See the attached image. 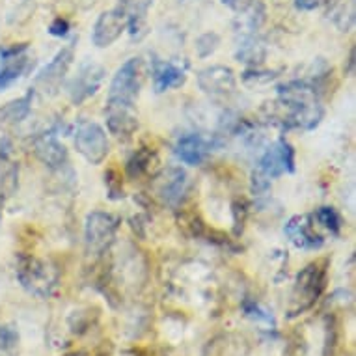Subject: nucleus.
<instances>
[{"mask_svg":"<svg viewBox=\"0 0 356 356\" xmlns=\"http://www.w3.org/2000/svg\"><path fill=\"white\" fill-rule=\"evenodd\" d=\"M35 157L51 170H60L67 164V149L54 133H43L34 142Z\"/></svg>","mask_w":356,"mask_h":356,"instance_id":"obj_17","label":"nucleus"},{"mask_svg":"<svg viewBox=\"0 0 356 356\" xmlns=\"http://www.w3.org/2000/svg\"><path fill=\"white\" fill-rule=\"evenodd\" d=\"M105 116L106 127L118 140H129L138 129V116H136L135 106L106 103Z\"/></svg>","mask_w":356,"mask_h":356,"instance_id":"obj_13","label":"nucleus"},{"mask_svg":"<svg viewBox=\"0 0 356 356\" xmlns=\"http://www.w3.org/2000/svg\"><path fill=\"white\" fill-rule=\"evenodd\" d=\"M71 64H73V47L60 49L53 56V60L38 73L34 81V90H40L49 97L58 94Z\"/></svg>","mask_w":356,"mask_h":356,"instance_id":"obj_9","label":"nucleus"},{"mask_svg":"<svg viewBox=\"0 0 356 356\" xmlns=\"http://www.w3.org/2000/svg\"><path fill=\"white\" fill-rule=\"evenodd\" d=\"M49 32L53 35H56V38L67 35V32H70V23H67L65 19H54L53 23H51V26H49Z\"/></svg>","mask_w":356,"mask_h":356,"instance_id":"obj_27","label":"nucleus"},{"mask_svg":"<svg viewBox=\"0 0 356 356\" xmlns=\"http://www.w3.org/2000/svg\"><path fill=\"white\" fill-rule=\"evenodd\" d=\"M265 53H267V49H265L261 38H257L256 34H245L237 45L235 58L245 64L257 65L265 60Z\"/></svg>","mask_w":356,"mask_h":356,"instance_id":"obj_21","label":"nucleus"},{"mask_svg":"<svg viewBox=\"0 0 356 356\" xmlns=\"http://www.w3.org/2000/svg\"><path fill=\"white\" fill-rule=\"evenodd\" d=\"M245 2H246V0H222V4H226V6L234 8V10H239V8H246Z\"/></svg>","mask_w":356,"mask_h":356,"instance_id":"obj_29","label":"nucleus"},{"mask_svg":"<svg viewBox=\"0 0 356 356\" xmlns=\"http://www.w3.org/2000/svg\"><path fill=\"white\" fill-rule=\"evenodd\" d=\"M211 147H213V142L209 138L196 135V133H188V135L177 138L174 152L181 163L188 164V166H200L209 155Z\"/></svg>","mask_w":356,"mask_h":356,"instance_id":"obj_16","label":"nucleus"},{"mask_svg":"<svg viewBox=\"0 0 356 356\" xmlns=\"http://www.w3.org/2000/svg\"><path fill=\"white\" fill-rule=\"evenodd\" d=\"M2 198L4 196H2V188H0V215H2Z\"/></svg>","mask_w":356,"mask_h":356,"instance_id":"obj_31","label":"nucleus"},{"mask_svg":"<svg viewBox=\"0 0 356 356\" xmlns=\"http://www.w3.org/2000/svg\"><path fill=\"white\" fill-rule=\"evenodd\" d=\"M105 183L108 185V193H111L112 200L123 198V188H116V185H122V181L118 179V175H116V172H114V170L106 172Z\"/></svg>","mask_w":356,"mask_h":356,"instance_id":"obj_26","label":"nucleus"},{"mask_svg":"<svg viewBox=\"0 0 356 356\" xmlns=\"http://www.w3.org/2000/svg\"><path fill=\"white\" fill-rule=\"evenodd\" d=\"M218 45H220V35L216 32H205L196 40V53L200 58H207L215 53Z\"/></svg>","mask_w":356,"mask_h":356,"instance_id":"obj_25","label":"nucleus"},{"mask_svg":"<svg viewBox=\"0 0 356 356\" xmlns=\"http://www.w3.org/2000/svg\"><path fill=\"white\" fill-rule=\"evenodd\" d=\"M32 58L29 56V45L19 43L10 47H0V92L13 86L32 70Z\"/></svg>","mask_w":356,"mask_h":356,"instance_id":"obj_8","label":"nucleus"},{"mask_svg":"<svg viewBox=\"0 0 356 356\" xmlns=\"http://www.w3.org/2000/svg\"><path fill=\"white\" fill-rule=\"evenodd\" d=\"M183 2H188V0H183Z\"/></svg>","mask_w":356,"mask_h":356,"instance_id":"obj_32","label":"nucleus"},{"mask_svg":"<svg viewBox=\"0 0 356 356\" xmlns=\"http://www.w3.org/2000/svg\"><path fill=\"white\" fill-rule=\"evenodd\" d=\"M19 355V332L13 327L0 325V356Z\"/></svg>","mask_w":356,"mask_h":356,"instance_id":"obj_24","label":"nucleus"},{"mask_svg":"<svg viewBox=\"0 0 356 356\" xmlns=\"http://www.w3.org/2000/svg\"><path fill=\"white\" fill-rule=\"evenodd\" d=\"M321 4V0H295V8L300 12H312Z\"/></svg>","mask_w":356,"mask_h":356,"instance_id":"obj_28","label":"nucleus"},{"mask_svg":"<svg viewBox=\"0 0 356 356\" xmlns=\"http://www.w3.org/2000/svg\"><path fill=\"white\" fill-rule=\"evenodd\" d=\"M153 153L147 149V147H140L138 152L133 153V157L127 161V175L131 179H138L142 175L146 174L147 170H149V164H152Z\"/></svg>","mask_w":356,"mask_h":356,"instance_id":"obj_22","label":"nucleus"},{"mask_svg":"<svg viewBox=\"0 0 356 356\" xmlns=\"http://www.w3.org/2000/svg\"><path fill=\"white\" fill-rule=\"evenodd\" d=\"M120 218L105 211H92L84 222V245L88 254H105L116 239Z\"/></svg>","mask_w":356,"mask_h":356,"instance_id":"obj_5","label":"nucleus"},{"mask_svg":"<svg viewBox=\"0 0 356 356\" xmlns=\"http://www.w3.org/2000/svg\"><path fill=\"white\" fill-rule=\"evenodd\" d=\"M280 123L286 129L312 131L323 120V106L317 88L306 81H291L278 86Z\"/></svg>","mask_w":356,"mask_h":356,"instance_id":"obj_1","label":"nucleus"},{"mask_svg":"<svg viewBox=\"0 0 356 356\" xmlns=\"http://www.w3.org/2000/svg\"><path fill=\"white\" fill-rule=\"evenodd\" d=\"M106 71L103 65L95 64V62H84L81 64L76 75L71 79L70 86H67V94L73 105H82L92 95L99 92L101 84L105 81Z\"/></svg>","mask_w":356,"mask_h":356,"instance_id":"obj_10","label":"nucleus"},{"mask_svg":"<svg viewBox=\"0 0 356 356\" xmlns=\"http://www.w3.org/2000/svg\"><path fill=\"white\" fill-rule=\"evenodd\" d=\"M327 287V261H314L306 265L295 278L289 304V317L308 312L321 298Z\"/></svg>","mask_w":356,"mask_h":356,"instance_id":"obj_2","label":"nucleus"},{"mask_svg":"<svg viewBox=\"0 0 356 356\" xmlns=\"http://www.w3.org/2000/svg\"><path fill=\"white\" fill-rule=\"evenodd\" d=\"M198 86L200 90L213 97H222L235 92V75L234 71L226 65H211L198 73Z\"/></svg>","mask_w":356,"mask_h":356,"instance_id":"obj_12","label":"nucleus"},{"mask_svg":"<svg viewBox=\"0 0 356 356\" xmlns=\"http://www.w3.org/2000/svg\"><path fill=\"white\" fill-rule=\"evenodd\" d=\"M17 280L34 297L49 298L58 289L60 276L53 265L29 254L17 256Z\"/></svg>","mask_w":356,"mask_h":356,"instance_id":"obj_3","label":"nucleus"},{"mask_svg":"<svg viewBox=\"0 0 356 356\" xmlns=\"http://www.w3.org/2000/svg\"><path fill=\"white\" fill-rule=\"evenodd\" d=\"M188 191V175L179 166H170L159 177L157 193L168 207H179Z\"/></svg>","mask_w":356,"mask_h":356,"instance_id":"obj_11","label":"nucleus"},{"mask_svg":"<svg viewBox=\"0 0 356 356\" xmlns=\"http://www.w3.org/2000/svg\"><path fill=\"white\" fill-rule=\"evenodd\" d=\"M32 99H34V90L24 94L19 99H13L0 106V127H13L17 123L24 122L32 112Z\"/></svg>","mask_w":356,"mask_h":356,"instance_id":"obj_20","label":"nucleus"},{"mask_svg":"<svg viewBox=\"0 0 356 356\" xmlns=\"http://www.w3.org/2000/svg\"><path fill=\"white\" fill-rule=\"evenodd\" d=\"M347 75H355V49H350L349 67H347Z\"/></svg>","mask_w":356,"mask_h":356,"instance_id":"obj_30","label":"nucleus"},{"mask_svg":"<svg viewBox=\"0 0 356 356\" xmlns=\"http://www.w3.org/2000/svg\"><path fill=\"white\" fill-rule=\"evenodd\" d=\"M125 26H127L125 17H123L118 8L116 10H111V12L101 13L99 19L94 24V32H92L94 45L99 49L111 47L112 43L122 35Z\"/></svg>","mask_w":356,"mask_h":356,"instance_id":"obj_15","label":"nucleus"},{"mask_svg":"<svg viewBox=\"0 0 356 356\" xmlns=\"http://www.w3.org/2000/svg\"><path fill=\"white\" fill-rule=\"evenodd\" d=\"M142 81H144V65L140 58H131L116 71L108 88L106 103L135 106V101L140 94Z\"/></svg>","mask_w":356,"mask_h":356,"instance_id":"obj_4","label":"nucleus"},{"mask_svg":"<svg viewBox=\"0 0 356 356\" xmlns=\"http://www.w3.org/2000/svg\"><path fill=\"white\" fill-rule=\"evenodd\" d=\"M152 76H153V88L157 94H164L172 88H179L187 81V73L181 70L179 65L174 62H166V60H153L152 65Z\"/></svg>","mask_w":356,"mask_h":356,"instance_id":"obj_18","label":"nucleus"},{"mask_svg":"<svg viewBox=\"0 0 356 356\" xmlns=\"http://www.w3.org/2000/svg\"><path fill=\"white\" fill-rule=\"evenodd\" d=\"M316 218L323 228L327 229V232H330V235L338 237L339 232H341V226H343L338 211L334 209V207H319L316 213Z\"/></svg>","mask_w":356,"mask_h":356,"instance_id":"obj_23","label":"nucleus"},{"mask_svg":"<svg viewBox=\"0 0 356 356\" xmlns=\"http://www.w3.org/2000/svg\"><path fill=\"white\" fill-rule=\"evenodd\" d=\"M256 172L269 181L278 179L284 174L295 172V149L286 136H280L267 152L263 153L257 163Z\"/></svg>","mask_w":356,"mask_h":356,"instance_id":"obj_7","label":"nucleus"},{"mask_svg":"<svg viewBox=\"0 0 356 356\" xmlns=\"http://www.w3.org/2000/svg\"><path fill=\"white\" fill-rule=\"evenodd\" d=\"M152 6L153 0H120L118 4V10L125 17L129 32L136 40L146 34V15Z\"/></svg>","mask_w":356,"mask_h":356,"instance_id":"obj_19","label":"nucleus"},{"mask_svg":"<svg viewBox=\"0 0 356 356\" xmlns=\"http://www.w3.org/2000/svg\"><path fill=\"white\" fill-rule=\"evenodd\" d=\"M76 152L86 159L90 164H101L111 152L108 136L105 129L95 122H81L73 135Z\"/></svg>","mask_w":356,"mask_h":356,"instance_id":"obj_6","label":"nucleus"},{"mask_svg":"<svg viewBox=\"0 0 356 356\" xmlns=\"http://www.w3.org/2000/svg\"><path fill=\"white\" fill-rule=\"evenodd\" d=\"M284 234L300 250H317L325 243L321 235H317L314 232L312 216L308 215L291 216L286 226H284Z\"/></svg>","mask_w":356,"mask_h":356,"instance_id":"obj_14","label":"nucleus"}]
</instances>
